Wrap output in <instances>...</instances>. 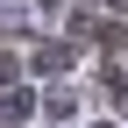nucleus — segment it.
Segmentation results:
<instances>
[{
    "mask_svg": "<svg viewBox=\"0 0 128 128\" xmlns=\"http://www.w3.org/2000/svg\"><path fill=\"white\" fill-rule=\"evenodd\" d=\"M0 121H28V92H0Z\"/></svg>",
    "mask_w": 128,
    "mask_h": 128,
    "instance_id": "obj_1",
    "label": "nucleus"
}]
</instances>
